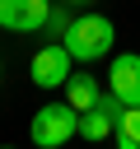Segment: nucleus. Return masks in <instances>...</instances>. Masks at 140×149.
<instances>
[{
	"label": "nucleus",
	"instance_id": "nucleus-5",
	"mask_svg": "<svg viewBox=\"0 0 140 149\" xmlns=\"http://www.w3.org/2000/svg\"><path fill=\"white\" fill-rule=\"evenodd\" d=\"M107 88H112L121 102H140V56H135V51H117V56H112Z\"/></svg>",
	"mask_w": 140,
	"mask_h": 149
},
{
	"label": "nucleus",
	"instance_id": "nucleus-2",
	"mask_svg": "<svg viewBox=\"0 0 140 149\" xmlns=\"http://www.w3.org/2000/svg\"><path fill=\"white\" fill-rule=\"evenodd\" d=\"M70 135H79V112L61 98V102H47L33 112V144L42 149H61Z\"/></svg>",
	"mask_w": 140,
	"mask_h": 149
},
{
	"label": "nucleus",
	"instance_id": "nucleus-3",
	"mask_svg": "<svg viewBox=\"0 0 140 149\" xmlns=\"http://www.w3.org/2000/svg\"><path fill=\"white\" fill-rule=\"evenodd\" d=\"M70 65H75V56L65 51V42H47V47H37V56H33V65H28V74H33V84L37 88H65V79H70Z\"/></svg>",
	"mask_w": 140,
	"mask_h": 149
},
{
	"label": "nucleus",
	"instance_id": "nucleus-1",
	"mask_svg": "<svg viewBox=\"0 0 140 149\" xmlns=\"http://www.w3.org/2000/svg\"><path fill=\"white\" fill-rule=\"evenodd\" d=\"M61 42H65V51H70L79 65H93V61L112 56L117 28H112V19H107V14H75Z\"/></svg>",
	"mask_w": 140,
	"mask_h": 149
},
{
	"label": "nucleus",
	"instance_id": "nucleus-4",
	"mask_svg": "<svg viewBox=\"0 0 140 149\" xmlns=\"http://www.w3.org/2000/svg\"><path fill=\"white\" fill-rule=\"evenodd\" d=\"M51 19V0H0V28L9 33H42Z\"/></svg>",
	"mask_w": 140,
	"mask_h": 149
},
{
	"label": "nucleus",
	"instance_id": "nucleus-8",
	"mask_svg": "<svg viewBox=\"0 0 140 149\" xmlns=\"http://www.w3.org/2000/svg\"><path fill=\"white\" fill-rule=\"evenodd\" d=\"M65 28H70V14H65V5H51V19H47V37H65Z\"/></svg>",
	"mask_w": 140,
	"mask_h": 149
},
{
	"label": "nucleus",
	"instance_id": "nucleus-7",
	"mask_svg": "<svg viewBox=\"0 0 140 149\" xmlns=\"http://www.w3.org/2000/svg\"><path fill=\"white\" fill-rule=\"evenodd\" d=\"M112 140L117 149H140V102H126L112 121Z\"/></svg>",
	"mask_w": 140,
	"mask_h": 149
},
{
	"label": "nucleus",
	"instance_id": "nucleus-9",
	"mask_svg": "<svg viewBox=\"0 0 140 149\" xmlns=\"http://www.w3.org/2000/svg\"><path fill=\"white\" fill-rule=\"evenodd\" d=\"M70 5H89V0H70Z\"/></svg>",
	"mask_w": 140,
	"mask_h": 149
},
{
	"label": "nucleus",
	"instance_id": "nucleus-6",
	"mask_svg": "<svg viewBox=\"0 0 140 149\" xmlns=\"http://www.w3.org/2000/svg\"><path fill=\"white\" fill-rule=\"evenodd\" d=\"M98 98H103V84H98L89 70H70V79H65V102H70L75 112H89Z\"/></svg>",
	"mask_w": 140,
	"mask_h": 149
}]
</instances>
